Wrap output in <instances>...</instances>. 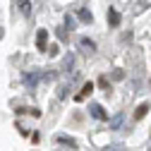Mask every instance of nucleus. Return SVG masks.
I'll return each mask as SVG.
<instances>
[{"mask_svg": "<svg viewBox=\"0 0 151 151\" xmlns=\"http://www.w3.org/2000/svg\"><path fill=\"white\" fill-rule=\"evenodd\" d=\"M120 22H122L120 12H118L115 7H110V10H108V24H110V27H120Z\"/></svg>", "mask_w": 151, "mask_h": 151, "instance_id": "1", "label": "nucleus"}, {"mask_svg": "<svg viewBox=\"0 0 151 151\" xmlns=\"http://www.w3.org/2000/svg\"><path fill=\"white\" fill-rule=\"evenodd\" d=\"M89 113H91L96 120H106V110H103L99 103H91V106H89Z\"/></svg>", "mask_w": 151, "mask_h": 151, "instance_id": "2", "label": "nucleus"}, {"mask_svg": "<svg viewBox=\"0 0 151 151\" xmlns=\"http://www.w3.org/2000/svg\"><path fill=\"white\" fill-rule=\"evenodd\" d=\"M46 41H48V31H39V34H36V46H39V50H48L46 48Z\"/></svg>", "mask_w": 151, "mask_h": 151, "instance_id": "3", "label": "nucleus"}, {"mask_svg": "<svg viewBox=\"0 0 151 151\" xmlns=\"http://www.w3.org/2000/svg\"><path fill=\"white\" fill-rule=\"evenodd\" d=\"M79 48L86 50V53H93V50H96V43H93L91 39H79Z\"/></svg>", "mask_w": 151, "mask_h": 151, "instance_id": "4", "label": "nucleus"}, {"mask_svg": "<svg viewBox=\"0 0 151 151\" xmlns=\"http://www.w3.org/2000/svg\"><path fill=\"white\" fill-rule=\"evenodd\" d=\"M146 113H149V103H139V106H137V110H134V120H142Z\"/></svg>", "mask_w": 151, "mask_h": 151, "instance_id": "5", "label": "nucleus"}, {"mask_svg": "<svg viewBox=\"0 0 151 151\" xmlns=\"http://www.w3.org/2000/svg\"><path fill=\"white\" fill-rule=\"evenodd\" d=\"M17 10H22L24 14H29L31 12V3L29 0H17Z\"/></svg>", "mask_w": 151, "mask_h": 151, "instance_id": "6", "label": "nucleus"}, {"mask_svg": "<svg viewBox=\"0 0 151 151\" xmlns=\"http://www.w3.org/2000/svg\"><path fill=\"white\" fill-rule=\"evenodd\" d=\"M77 17H79V19H82V22H86V24H89V22L93 19V17H91V12H89L86 7H82V10L77 12Z\"/></svg>", "mask_w": 151, "mask_h": 151, "instance_id": "7", "label": "nucleus"}, {"mask_svg": "<svg viewBox=\"0 0 151 151\" xmlns=\"http://www.w3.org/2000/svg\"><path fill=\"white\" fill-rule=\"evenodd\" d=\"M91 91H93V84H91V82H86V84H84V86H82V93H79V96H77V99H79V101H82V99H84V96H89V93H91Z\"/></svg>", "mask_w": 151, "mask_h": 151, "instance_id": "8", "label": "nucleus"}, {"mask_svg": "<svg viewBox=\"0 0 151 151\" xmlns=\"http://www.w3.org/2000/svg\"><path fill=\"white\" fill-rule=\"evenodd\" d=\"M99 84H101V89H103V91H110V82L106 79V74H101V77H99Z\"/></svg>", "mask_w": 151, "mask_h": 151, "instance_id": "9", "label": "nucleus"}, {"mask_svg": "<svg viewBox=\"0 0 151 151\" xmlns=\"http://www.w3.org/2000/svg\"><path fill=\"white\" fill-rule=\"evenodd\" d=\"M122 77H125V72H122V70H113V74H110V79H115V82H120Z\"/></svg>", "mask_w": 151, "mask_h": 151, "instance_id": "10", "label": "nucleus"}, {"mask_svg": "<svg viewBox=\"0 0 151 151\" xmlns=\"http://www.w3.org/2000/svg\"><path fill=\"white\" fill-rule=\"evenodd\" d=\"M120 125H122V115H115V118H113V122H110V127H113V129H118Z\"/></svg>", "mask_w": 151, "mask_h": 151, "instance_id": "11", "label": "nucleus"}, {"mask_svg": "<svg viewBox=\"0 0 151 151\" xmlns=\"http://www.w3.org/2000/svg\"><path fill=\"white\" fill-rule=\"evenodd\" d=\"M58 142H60V144H74V139H72V137H63V134L58 137Z\"/></svg>", "mask_w": 151, "mask_h": 151, "instance_id": "12", "label": "nucleus"}, {"mask_svg": "<svg viewBox=\"0 0 151 151\" xmlns=\"http://www.w3.org/2000/svg\"><path fill=\"white\" fill-rule=\"evenodd\" d=\"M3 31H5V29H3V27H0V39H3Z\"/></svg>", "mask_w": 151, "mask_h": 151, "instance_id": "13", "label": "nucleus"}]
</instances>
